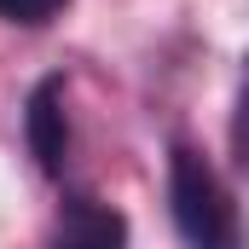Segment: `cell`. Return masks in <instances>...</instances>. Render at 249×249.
<instances>
[{
  "label": "cell",
  "instance_id": "6da1fadb",
  "mask_svg": "<svg viewBox=\"0 0 249 249\" xmlns=\"http://www.w3.org/2000/svg\"><path fill=\"white\" fill-rule=\"evenodd\" d=\"M168 214L180 226L186 249H244V214L232 203L214 162L191 145L168 151Z\"/></svg>",
  "mask_w": 249,
  "mask_h": 249
},
{
  "label": "cell",
  "instance_id": "7a4b0ae2",
  "mask_svg": "<svg viewBox=\"0 0 249 249\" xmlns=\"http://www.w3.org/2000/svg\"><path fill=\"white\" fill-rule=\"evenodd\" d=\"M23 133H29V157L41 162L47 180H64V162H70V116H64V81L47 75L35 81L29 105H23Z\"/></svg>",
  "mask_w": 249,
  "mask_h": 249
},
{
  "label": "cell",
  "instance_id": "3957f363",
  "mask_svg": "<svg viewBox=\"0 0 249 249\" xmlns=\"http://www.w3.org/2000/svg\"><path fill=\"white\" fill-rule=\"evenodd\" d=\"M47 249H127V214L99 197H70Z\"/></svg>",
  "mask_w": 249,
  "mask_h": 249
},
{
  "label": "cell",
  "instance_id": "277c9868",
  "mask_svg": "<svg viewBox=\"0 0 249 249\" xmlns=\"http://www.w3.org/2000/svg\"><path fill=\"white\" fill-rule=\"evenodd\" d=\"M70 0H0V23H53Z\"/></svg>",
  "mask_w": 249,
  "mask_h": 249
},
{
  "label": "cell",
  "instance_id": "5b68a950",
  "mask_svg": "<svg viewBox=\"0 0 249 249\" xmlns=\"http://www.w3.org/2000/svg\"><path fill=\"white\" fill-rule=\"evenodd\" d=\"M232 157L249 168V58H244V75H238V99H232Z\"/></svg>",
  "mask_w": 249,
  "mask_h": 249
}]
</instances>
